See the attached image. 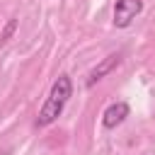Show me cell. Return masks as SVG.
Wrapping results in <instances>:
<instances>
[{
	"instance_id": "obj_1",
	"label": "cell",
	"mask_w": 155,
	"mask_h": 155,
	"mask_svg": "<svg viewBox=\"0 0 155 155\" xmlns=\"http://www.w3.org/2000/svg\"><path fill=\"white\" fill-rule=\"evenodd\" d=\"M70 97H73V80H70V75L63 73V75H58V80L51 85V92H48L44 107L39 109L36 126H39V128L51 126V124L63 114V109H65V104H68Z\"/></svg>"
},
{
	"instance_id": "obj_2",
	"label": "cell",
	"mask_w": 155,
	"mask_h": 155,
	"mask_svg": "<svg viewBox=\"0 0 155 155\" xmlns=\"http://www.w3.org/2000/svg\"><path fill=\"white\" fill-rule=\"evenodd\" d=\"M143 12V0H116L114 5V27L126 29Z\"/></svg>"
},
{
	"instance_id": "obj_3",
	"label": "cell",
	"mask_w": 155,
	"mask_h": 155,
	"mask_svg": "<svg viewBox=\"0 0 155 155\" xmlns=\"http://www.w3.org/2000/svg\"><path fill=\"white\" fill-rule=\"evenodd\" d=\"M128 114H131V107H128L126 102H114V104H109V107L104 109L102 124H104V128H116L119 124L126 121Z\"/></svg>"
},
{
	"instance_id": "obj_4",
	"label": "cell",
	"mask_w": 155,
	"mask_h": 155,
	"mask_svg": "<svg viewBox=\"0 0 155 155\" xmlns=\"http://www.w3.org/2000/svg\"><path fill=\"white\" fill-rule=\"evenodd\" d=\"M119 63H121V53H109L107 58H102V61L90 70V75H87V87H92V85H94V82H99L104 75H109Z\"/></svg>"
},
{
	"instance_id": "obj_5",
	"label": "cell",
	"mask_w": 155,
	"mask_h": 155,
	"mask_svg": "<svg viewBox=\"0 0 155 155\" xmlns=\"http://www.w3.org/2000/svg\"><path fill=\"white\" fill-rule=\"evenodd\" d=\"M17 24H19V22H17L15 17H12V19H7V24H5V27H2V31H0V44H5V41H10V39H12V34L17 31Z\"/></svg>"
},
{
	"instance_id": "obj_6",
	"label": "cell",
	"mask_w": 155,
	"mask_h": 155,
	"mask_svg": "<svg viewBox=\"0 0 155 155\" xmlns=\"http://www.w3.org/2000/svg\"><path fill=\"white\" fill-rule=\"evenodd\" d=\"M153 155H155V153H153Z\"/></svg>"
}]
</instances>
